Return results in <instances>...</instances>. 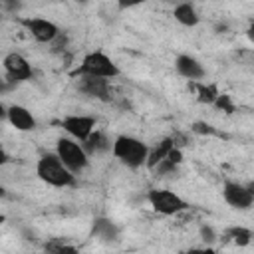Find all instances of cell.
Segmentation results:
<instances>
[{
    "mask_svg": "<svg viewBox=\"0 0 254 254\" xmlns=\"http://www.w3.org/2000/svg\"><path fill=\"white\" fill-rule=\"evenodd\" d=\"M46 250L48 252H75L73 246H67V244H62V242H52V244H46Z\"/></svg>",
    "mask_w": 254,
    "mask_h": 254,
    "instance_id": "44dd1931",
    "label": "cell"
},
{
    "mask_svg": "<svg viewBox=\"0 0 254 254\" xmlns=\"http://www.w3.org/2000/svg\"><path fill=\"white\" fill-rule=\"evenodd\" d=\"M175 147V139L173 137H167V139H163L155 149H151L149 151V157H147V167H151V169H155L167 155H169V151Z\"/></svg>",
    "mask_w": 254,
    "mask_h": 254,
    "instance_id": "5bb4252c",
    "label": "cell"
},
{
    "mask_svg": "<svg viewBox=\"0 0 254 254\" xmlns=\"http://www.w3.org/2000/svg\"><path fill=\"white\" fill-rule=\"evenodd\" d=\"M22 26L30 32V36L42 44H50L58 38L60 30L54 22L46 20V18H24L22 20Z\"/></svg>",
    "mask_w": 254,
    "mask_h": 254,
    "instance_id": "52a82bcc",
    "label": "cell"
},
{
    "mask_svg": "<svg viewBox=\"0 0 254 254\" xmlns=\"http://www.w3.org/2000/svg\"><path fill=\"white\" fill-rule=\"evenodd\" d=\"M83 147H85V151H87L89 155H97V153H103V151L111 149L113 145L109 143V139L105 137V133L93 131V133L83 141Z\"/></svg>",
    "mask_w": 254,
    "mask_h": 254,
    "instance_id": "4fadbf2b",
    "label": "cell"
},
{
    "mask_svg": "<svg viewBox=\"0 0 254 254\" xmlns=\"http://www.w3.org/2000/svg\"><path fill=\"white\" fill-rule=\"evenodd\" d=\"M56 153L71 173H79L87 167V161H89L87 155L89 153L73 137H60L58 145H56Z\"/></svg>",
    "mask_w": 254,
    "mask_h": 254,
    "instance_id": "277c9868",
    "label": "cell"
},
{
    "mask_svg": "<svg viewBox=\"0 0 254 254\" xmlns=\"http://www.w3.org/2000/svg\"><path fill=\"white\" fill-rule=\"evenodd\" d=\"M147 198H149L153 210L159 214H165V216L183 212L187 208V202L179 194H175L173 190H167V189H153V190H149Z\"/></svg>",
    "mask_w": 254,
    "mask_h": 254,
    "instance_id": "5b68a950",
    "label": "cell"
},
{
    "mask_svg": "<svg viewBox=\"0 0 254 254\" xmlns=\"http://www.w3.org/2000/svg\"><path fill=\"white\" fill-rule=\"evenodd\" d=\"M62 127L77 141H85L95 129V117L89 115H69L62 121Z\"/></svg>",
    "mask_w": 254,
    "mask_h": 254,
    "instance_id": "30bf717a",
    "label": "cell"
},
{
    "mask_svg": "<svg viewBox=\"0 0 254 254\" xmlns=\"http://www.w3.org/2000/svg\"><path fill=\"white\" fill-rule=\"evenodd\" d=\"M200 236H202V240L204 242H212L216 236H214V230L210 228V226H200Z\"/></svg>",
    "mask_w": 254,
    "mask_h": 254,
    "instance_id": "7402d4cb",
    "label": "cell"
},
{
    "mask_svg": "<svg viewBox=\"0 0 254 254\" xmlns=\"http://www.w3.org/2000/svg\"><path fill=\"white\" fill-rule=\"evenodd\" d=\"M36 173L46 185H52V187H71L75 183L73 173L64 165V161L58 157V153L42 155L36 165Z\"/></svg>",
    "mask_w": 254,
    "mask_h": 254,
    "instance_id": "6da1fadb",
    "label": "cell"
},
{
    "mask_svg": "<svg viewBox=\"0 0 254 254\" xmlns=\"http://www.w3.org/2000/svg\"><path fill=\"white\" fill-rule=\"evenodd\" d=\"M119 8H133V6H139V4H145L149 0H115Z\"/></svg>",
    "mask_w": 254,
    "mask_h": 254,
    "instance_id": "603a6c76",
    "label": "cell"
},
{
    "mask_svg": "<svg viewBox=\"0 0 254 254\" xmlns=\"http://www.w3.org/2000/svg\"><path fill=\"white\" fill-rule=\"evenodd\" d=\"M4 6H6L8 10H16L20 4H18V0H4Z\"/></svg>",
    "mask_w": 254,
    "mask_h": 254,
    "instance_id": "cb8c5ba5",
    "label": "cell"
},
{
    "mask_svg": "<svg viewBox=\"0 0 254 254\" xmlns=\"http://www.w3.org/2000/svg\"><path fill=\"white\" fill-rule=\"evenodd\" d=\"M173 16H175L177 22H181L183 26H189V28H192V26L198 24V14H196V10L192 8V4H189V2L179 4V6L175 8Z\"/></svg>",
    "mask_w": 254,
    "mask_h": 254,
    "instance_id": "9a60e30c",
    "label": "cell"
},
{
    "mask_svg": "<svg viewBox=\"0 0 254 254\" xmlns=\"http://www.w3.org/2000/svg\"><path fill=\"white\" fill-rule=\"evenodd\" d=\"M6 119L10 121L12 127H16L18 131H32L36 129V119L34 115L22 107V105H10L8 111H6Z\"/></svg>",
    "mask_w": 254,
    "mask_h": 254,
    "instance_id": "8fae6325",
    "label": "cell"
},
{
    "mask_svg": "<svg viewBox=\"0 0 254 254\" xmlns=\"http://www.w3.org/2000/svg\"><path fill=\"white\" fill-rule=\"evenodd\" d=\"M113 157L119 159L123 165L131 167V169H137L141 165L147 163V157H149V149L147 145L137 139V137H129V135H119L115 141H113Z\"/></svg>",
    "mask_w": 254,
    "mask_h": 254,
    "instance_id": "7a4b0ae2",
    "label": "cell"
},
{
    "mask_svg": "<svg viewBox=\"0 0 254 254\" xmlns=\"http://www.w3.org/2000/svg\"><path fill=\"white\" fill-rule=\"evenodd\" d=\"M175 67L183 77H187L190 81H196L204 75V67L198 64V60H194L190 56H185V54L175 60Z\"/></svg>",
    "mask_w": 254,
    "mask_h": 254,
    "instance_id": "7c38bea8",
    "label": "cell"
},
{
    "mask_svg": "<svg viewBox=\"0 0 254 254\" xmlns=\"http://www.w3.org/2000/svg\"><path fill=\"white\" fill-rule=\"evenodd\" d=\"M77 89L85 95H91L101 101L111 99V89H109V77H99V75H77Z\"/></svg>",
    "mask_w": 254,
    "mask_h": 254,
    "instance_id": "ba28073f",
    "label": "cell"
},
{
    "mask_svg": "<svg viewBox=\"0 0 254 254\" xmlns=\"http://www.w3.org/2000/svg\"><path fill=\"white\" fill-rule=\"evenodd\" d=\"M71 75H99V77H115L119 75V67L113 64V60L109 56H105L103 52H91L87 54L81 64L73 69Z\"/></svg>",
    "mask_w": 254,
    "mask_h": 254,
    "instance_id": "3957f363",
    "label": "cell"
},
{
    "mask_svg": "<svg viewBox=\"0 0 254 254\" xmlns=\"http://www.w3.org/2000/svg\"><path fill=\"white\" fill-rule=\"evenodd\" d=\"M214 105H216L218 109H222V111H226V113H232V111H234V103L230 101V97H228V95H222V93H220V95L216 97V101H214Z\"/></svg>",
    "mask_w": 254,
    "mask_h": 254,
    "instance_id": "d6986e66",
    "label": "cell"
},
{
    "mask_svg": "<svg viewBox=\"0 0 254 254\" xmlns=\"http://www.w3.org/2000/svg\"><path fill=\"white\" fill-rule=\"evenodd\" d=\"M93 234L97 238H103V240H115L117 238V228L115 224H111L109 220L105 218H97L93 222Z\"/></svg>",
    "mask_w": 254,
    "mask_h": 254,
    "instance_id": "2e32d148",
    "label": "cell"
},
{
    "mask_svg": "<svg viewBox=\"0 0 254 254\" xmlns=\"http://www.w3.org/2000/svg\"><path fill=\"white\" fill-rule=\"evenodd\" d=\"M194 89H196V99H198L200 103H214V101H216V97L220 95V93H218V89H216V85L196 83V85H194Z\"/></svg>",
    "mask_w": 254,
    "mask_h": 254,
    "instance_id": "e0dca14e",
    "label": "cell"
},
{
    "mask_svg": "<svg viewBox=\"0 0 254 254\" xmlns=\"http://www.w3.org/2000/svg\"><path fill=\"white\" fill-rule=\"evenodd\" d=\"M77 2H85V0H77Z\"/></svg>",
    "mask_w": 254,
    "mask_h": 254,
    "instance_id": "484cf974",
    "label": "cell"
},
{
    "mask_svg": "<svg viewBox=\"0 0 254 254\" xmlns=\"http://www.w3.org/2000/svg\"><path fill=\"white\" fill-rule=\"evenodd\" d=\"M194 133H200V135H216V129L208 123H202V121H196L192 127H190Z\"/></svg>",
    "mask_w": 254,
    "mask_h": 254,
    "instance_id": "ffe728a7",
    "label": "cell"
},
{
    "mask_svg": "<svg viewBox=\"0 0 254 254\" xmlns=\"http://www.w3.org/2000/svg\"><path fill=\"white\" fill-rule=\"evenodd\" d=\"M222 194H224V200L234 206V208H248L252 206L254 202V192L250 190V187H244V185H238V183H224V189H222Z\"/></svg>",
    "mask_w": 254,
    "mask_h": 254,
    "instance_id": "9c48e42d",
    "label": "cell"
},
{
    "mask_svg": "<svg viewBox=\"0 0 254 254\" xmlns=\"http://www.w3.org/2000/svg\"><path fill=\"white\" fill-rule=\"evenodd\" d=\"M248 38L254 42V20H252V24H250V28H248Z\"/></svg>",
    "mask_w": 254,
    "mask_h": 254,
    "instance_id": "d4e9b609",
    "label": "cell"
},
{
    "mask_svg": "<svg viewBox=\"0 0 254 254\" xmlns=\"http://www.w3.org/2000/svg\"><path fill=\"white\" fill-rule=\"evenodd\" d=\"M226 234L238 244V246H246L248 242H250V238H252V234H250V230H246V228H242V226H234V228H228L226 230Z\"/></svg>",
    "mask_w": 254,
    "mask_h": 254,
    "instance_id": "ac0fdd59",
    "label": "cell"
},
{
    "mask_svg": "<svg viewBox=\"0 0 254 254\" xmlns=\"http://www.w3.org/2000/svg\"><path fill=\"white\" fill-rule=\"evenodd\" d=\"M4 71H6V79L12 81V83H20V81H26L32 77V65L28 64V60L16 52L8 54L4 58Z\"/></svg>",
    "mask_w": 254,
    "mask_h": 254,
    "instance_id": "8992f818",
    "label": "cell"
}]
</instances>
